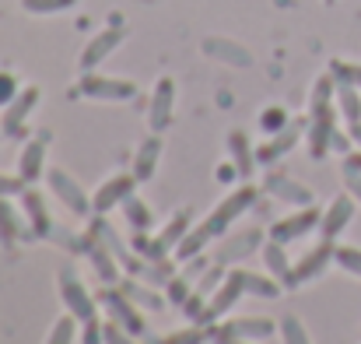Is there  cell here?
Instances as JSON below:
<instances>
[{
	"mask_svg": "<svg viewBox=\"0 0 361 344\" xmlns=\"http://www.w3.org/2000/svg\"><path fill=\"white\" fill-rule=\"evenodd\" d=\"M99 302H102V309L109 313V320H116L120 327H126L130 334H147V324H144V316L137 313V302H130V295L116 288V285H106L99 295H95Z\"/></svg>",
	"mask_w": 361,
	"mask_h": 344,
	"instance_id": "6da1fadb",
	"label": "cell"
},
{
	"mask_svg": "<svg viewBox=\"0 0 361 344\" xmlns=\"http://www.w3.org/2000/svg\"><path fill=\"white\" fill-rule=\"evenodd\" d=\"M256 197H259V190H256V186H239V190H232V194H228V197H225V201H221L207 218H204V225L214 232V235H225L242 211H249V208L256 204Z\"/></svg>",
	"mask_w": 361,
	"mask_h": 344,
	"instance_id": "7a4b0ae2",
	"label": "cell"
},
{
	"mask_svg": "<svg viewBox=\"0 0 361 344\" xmlns=\"http://www.w3.org/2000/svg\"><path fill=\"white\" fill-rule=\"evenodd\" d=\"M56 288H60V299H63V309H67V313H74L81 324L95 320V302H99V299H92V292L85 288V281H81L74 271H60Z\"/></svg>",
	"mask_w": 361,
	"mask_h": 344,
	"instance_id": "3957f363",
	"label": "cell"
},
{
	"mask_svg": "<svg viewBox=\"0 0 361 344\" xmlns=\"http://www.w3.org/2000/svg\"><path fill=\"white\" fill-rule=\"evenodd\" d=\"M242 295H245V271L235 267V271H228V274H225V281H221V285H218V292L211 295L207 313H204V320H200V324H214V320H221L225 313H232V306L239 302Z\"/></svg>",
	"mask_w": 361,
	"mask_h": 344,
	"instance_id": "277c9868",
	"label": "cell"
},
{
	"mask_svg": "<svg viewBox=\"0 0 361 344\" xmlns=\"http://www.w3.org/2000/svg\"><path fill=\"white\" fill-rule=\"evenodd\" d=\"M78 92H81V95H88V99H99V102H126V99H133V95H137V85H133V81L102 78V74L85 71V78H81Z\"/></svg>",
	"mask_w": 361,
	"mask_h": 344,
	"instance_id": "5b68a950",
	"label": "cell"
},
{
	"mask_svg": "<svg viewBox=\"0 0 361 344\" xmlns=\"http://www.w3.org/2000/svg\"><path fill=\"white\" fill-rule=\"evenodd\" d=\"M133 186H137V176H133V172H116V176H109V179L95 190V197H92L95 215H106V211L120 208L123 201L133 194Z\"/></svg>",
	"mask_w": 361,
	"mask_h": 344,
	"instance_id": "8992f818",
	"label": "cell"
},
{
	"mask_svg": "<svg viewBox=\"0 0 361 344\" xmlns=\"http://www.w3.org/2000/svg\"><path fill=\"white\" fill-rule=\"evenodd\" d=\"M319 222H323V211L309 204V208L295 211L291 218H281V222H274V225H270V239H277V242L302 239V235H309L312 229H319Z\"/></svg>",
	"mask_w": 361,
	"mask_h": 344,
	"instance_id": "52a82bcc",
	"label": "cell"
},
{
	"mask_svg": "<svg viewBox=\"0 0 361 344\" xmlns=\"http://www.w3.org/2000/svg\"><path fill=\"white\" fill-rule=\"evenodd\" d=\"M172 113H176V81L172 78H161L154 85V95H151V106H147V123L154 134H161L169 123H172Z\"/></svg>",
	"mask_w": 361,
	"mask_h": 344,
	"instance_id": "ba28073f",
	"label": "cell"
},
{
	"mask_svg": "<svg viewBox=\"0 0 361 344\" xmlns=\"http://www.w3.org/2000/svg\"><path fill=\"white\" fill-rule=\"evenodd\" d=\"M49 176V186H53V194L74 211V215H88L92 211V201H88V194L78 186V179L71 176V172H63V169H49L46 172Z\"/></svg>",
	"mask_w": 361,
	"mask_h": 344,
	"instance_id": "9c48e42d",
	"label": "cell"
},
{
	"mask_svg": "<svg viewBox=\"0 0 361 344\" xmlns=\"http://www.w3.org/2000/svg\"><path fill=\"white\" fill-rule=\"evenodd\" d=\"M351 218H355V197H351V194H337V197L330 201V208L323 211L319 235H323V239H337L341 232L351 225Z\"/></svg>",
	"mask_w": 361,
	"mask_h": 344,
	"instance_id": "30bf717a",
	"label": "cell"
},
{
	"mask_svg": "<svg viewBox=\"0 0 361 344\" xmlns=\"http://www.w3.org/2000/svg\"><path fill=\"white\" fill-rule=\"evenodd\" d=\"M263 190H267L270 197L284 201V204H295V208H309V204H312V190L302 186V183H295V179H288L284 172H270V176L263 179Z\"/></svg>",
	"mask_w": 361,
	"mask_h": 344,
	"instance_id": "8fae6325",
	"label": "cell"
},
{
	"mask_svg": "<svg viewBox=\"0 0 361 344\" xmlns=\"http://www.w3.org/2000/svg\"><path fill=\"white\" fill-rule=\"evenodd\" d=\"M35 102H39V88H35V85H32V88H21V92L14 95V102L4 109L0 130H4L7 137H18L21 126H25V119H28V113L35 109Z\"/></svg>",
	"mask_w": 361,
	"mask_h": 344,
	"instance_id": "7c38bea8",
	"label": "cell"
},
{
	"mask_svg": "<svg viewBox=\"0 0 361 344\" xmlns=\"http://www.w3.org/2000/svg\"><path fill=\"white\" fill-rule=\"evenodd\" d=\"M120 42H123V21H116V25H109L106 32H99V35L85 46V53H81V71L99 67V64H102Z\"/></svg>",
	"mask_w": 361,
	"mask_h": 344,
	"instance_id": "4fadbf2b",
	"label": "cell"
},
{
	"mask_svg": "<svg viewBox=\"0 0 361 344\" xmlns=\"http://www.w3.org/2000/svg\"><path fill=\"white\" fill-rule=\"evenodd\" d=\"M337 256V242L334 239H323L316 249H309L302 260H298V267H295V278H298V285L302 281H312V278H319L326 267H330V260Z\"/></svg>",
	"mask_w": 361,
	"mask_h": 344,
	"instance_id": "5bb4252c",
	"label": "cell"
},
{
	"mask_svg": "<svg viewBox=\"0 0 361 344\" xmlns=\"http://www.w3.org/2000/svg\"><path fill=\"white\" fill-rule=\"evenodd\" d=\"M21 211L28 215V225H32V235L35 239H49L53 235V222H49V215H46V201H42V194H35V190H21Z\"/></svg>",
	"mask_w": 361,
	"mask_h": 344,
	"instance_id": "9a60e30c",
	"label": "cell"
},
{
	"mask_svg": "<svg viewBox=\"0 0 361 344\" xmlns=\"http://www.w3.org/2000/svg\"><path fill=\"white\" fill-rule=\"evenodd\" d=\"M263 263H267V274H274V278H277L284 288H295V285H298V278H295V267L288 263L284 242H277V239L263 242Z\"/></svg>",
	"mask_w": 361,
	"mask_h": 344,
	"instance_id": "2e32d148",
	"label": "cell"
},
{
	"mask_svg": "<svg viewBox=\"0 0 361 344\" xmlns=\"http://www.w3.org/2000/svg\"><path fill=\"white\" fill-rule=\"evenodd\" d=\"M214 334L239 338V341H256V338H270V334H274V320H263V316H239V320H228L225 327H218Z\"/></svg>",
	"mask_w": 361,
	"mask_h": 344,
	"instance_id": "e0dca14e",
	"label": "cell"
},
{
	"mask_svg": "<svg viewBox=\"0 0 361 344\" xmlns=\"http://www.w3.org/2000/svg\"><path fill=\"white\" fill-rule=\"evenodd\" d=\"M298 130H302L298 123H288L284 130H277V134H274L267 144H259V148H256V162H263V165L277 162L284 151H291V148L298 144Z\"/></svg>",
	"mask_w": 361,
	"mask_h": 344,
	"instance_id": "ac0fdd59",
	"label": "cell"
},
{
	"mask_svg": "<svg viewBox=\"0 0 361 344\" xmlns=\"http://www.w3.org/2000/svg\"><path fill=\"white\" fill-rule=\"evenodd\" d=\"M42 162H46V134L25 144V151H21V158H18V176H21L25 183H35V179L42 176Z\"/></svg>",
	"mask_w": 361,
	"mask_h": 344,
	"instance_id": "d6986e66",
	"label": "cell"
},
{
	"mask_svg": "<svg viewBox=\"0 0 361 344\" xmlns=\"http://www.w3.org/2000/svg\"><path fill=\"white\" fill-rule=\"evenodd\" d=\"M158 155H161V137L151 134V137L137 148V158H133V176H137V183H144V179L154 176V169H158Z\"/></svg>",
	"mask_w": 361,
	"mask_h": 344,
	"instance_id": "ffe728a7",
	"label": "cell"
},
{
	"mask_svg": "<svg viewBox=\"0 0 361 344\" xmlns=\"http://www.w3.org/2000/svg\"><path fill=\"white\" fill-rule=\"evenodd\" d=\"M263 242V232L259 229H249V232H239L235 239H228V246H221L218 253H214V260L218 263H228V260H239L245 253H252L256 246Z\"/></svg>",
	"mask_w": 361,
	"mask_h": 344,
	"instance_id": "44dd1931",
	"label": "cell"
},
{
	"mask_svg": "<svg viewBox=\"0 0 361 344\" xmlns=\"http://www.w3.org/2000/svg\"><path fill=\"white\" fill-rule=\"evenodd\" d=\"M228 151H232V162H235L239 176H249L252 165H256V148L249 144V137H245L242 130H232V134H228Z\"/></svg>",
	"mask_w": 361,
	"mask_h": 344,
	"instance_id": "7402d4cb",
	"label": "cell"
},
{
	"mask_svg": "<svg viewBox=\"0 0 361 344\" xmlns=\"http://www.w3.org/2000/svg\"><path fill=\"white\" fill-rule=\"evenodd\" d=\"M204 53H211V57H218V60H225V64H235V67H249L252 64V57L235 46V42H228V39H207L204 42Z\"/></svg>",
	"mask_w": 361,
	"mask_h": 344,
	"instance_id": "603a6c76",
	"label": "cell"
},
{
	"mask_svg": "<svg viewBox=\"0 0 361 344\" xmlns=\"http://www.w3.org/2000/svg\"><path fill=\"white\" fill-rule=\"evenodd\" d=\"M123 218L133 225V232H151L154 225V215H151V208L137 197V194H130L126 201H123Z\"/></svg>",
	"mask_w": 361,
	"mask_h": 344,
	"instance_id": "cb8c5ba5",
	"label": "cell"
},
{
	"mask_svg": "<svg viewBox=\"0 0 361 344\" xmlns=\"http://www.w3.org/2000/svg\"><path fill=\"white\" fill-rule=\"evenodd\" d=\"M211 239H214V232L200 222L193 232H186V235H183V242L176 246V260H193V256H200V249H204Z\"/></svg>",
	"mask_w": 361,
	"mask_h": 344,
	"instance_id": "d4e9b609",
	"label": "cell"
},
{
	"mask_svg": "<svg viewBox=\"0 0 361 344\" xmlns=\"http://www.w3.org/2000/svg\"><path fill=\"white\" fill-rule=\"evenodd\" d=\"M18 235H21V218H18V211L7 204V197H0V246H4V249L14 246Z\"/></svg>",
	"mask_w": 361,
	"mask_h": 344,
	"instance_id": "484cf974",
	"label": "cell"
},
{
	"mask_svg": "<svg viewBox=\"0 0 361 344\" xmlns=\"http://www.w3.org/2000/svg\"><path fill=\"white\" fill-rule=\"evenodd\" d=\"M337 113L344 116L348 123H358L361 119V95L355 85H341L337 81Z\"/></svg>",
	"mask_w": 361,
	"mask_h": 344,
	"instance_id": "4316f807",
	"label": "cell"
},
{
	"mask_svg": "<svg viewBox=\"0 0 361 344\" xmlns=\"http://www.w3.org/2000/svg\"><path fill=\"white\" fill-rule=\"evenodd\" d=\"M281 281L274 278V274H252V271H245V292L249 295H263V299H277L281 295Z\"/></svg>",
	"mask_w": 361,
	"mask_h": 344,
	"instance_id": "83f0119b",
	"label": "cell"
},
{
	"mask_svg": "<svg viewBox=\"0 0 361 344\" xmlns=\"http://www.w3.org/2000/svg\"><path fill=\"white\" fill-rule=\"evenodd\" d=\"M78 324H81V320H78L74 313H63V316L53 324L46 344H74V338H78Z\"/></svg>",
	"mask_w": 361,
	"mask_h": 344,
	"instance_id": "f1b7e54d",
	"label": "cell"
},
{
	"mask_svg": "<svg viewBox=\"0 0 361 344\" xmlns=\"http://www.w3.org/2000/svg\"><path fill=\"white\" fill-rule=\"evenodd\" d=\"M190 295H193V278H190V274H176V278L165 285V299H169L172 306H183Z\"/></svg>",
	"mask_w": 361,
	"mask_h": 344,
	"instance_id": "f546056e",
	"label": "cell"
},
{
	"mask_svg": "<svg viewBox=\"0 0 361 344\" xmlns=\"http://www.w3.org/2000/svg\"><path fill=\"white\" fill-rule=\"evenodd\" d=\"M214 331H218V327H211V324H207V327H204V324H197V327H186V331L169 334L165 341H169V344H204L211 334H214Z\"/></svg>",
	"mask_w": 361,
	"mask_h": 344,
	"instance_id": "4dcf8cb0",
	"label": "cell"
},
{
	"mask_svg": "<svg viewBox=\"0 0 361 344\" xmlns=\"http://www.w3.org/2000/svg\"><path fill=\"white\" fill-rule=\"evenodd\" d=\"M330 74L341 81V85H355L361 92V64H351V60H334L330 64Z\"/></svg>",
	"mask_w": 361,
	"mask_h": 344,
	"instance_id": "1f68e13d",
	"label": "cell"
},
{
	"mask_svg": "<svg viewBox=\"0 0 361 344\" xmlns=\"http://www.w3.org/2000/svg\"><path fill=\"white\" fill-rule=\"evenodd\" d=\"M120 288L137 302V306H147V309H161V295L158 292H147V288H140V285H133V281H120Z\"/></svg>",
	"mask_w": 361,
	"mask_h": 344,
	"instance_id": "d6a6232c",
	"label": "cell"
},
{
	"mask_svg": "<svg viewBox=\"0 0 361 344\" xmlns=\"http://www.w3.org/2000/svg\"><path fill=\"white\" fill-rule=\"evenodd\" d=\"M281 341L284 344H312L309 341V331L302 327L298 316H284V320H281Z\"/></svg>",
	"mask_w": 361,
	"mask_h": 344,
	"instance_id": "836d02e7",
	"label": "cell"
},
{
	"mask_svg": "<svg viewBox=\"0 0 361 344\" xmlns=\"http://www.w3.org/2000/svg\"><path fill=\"white\" fill-rule=\"evenodd\" d=\"M348 274L361 278V246H337V256H334Z\"/></svg>",
	"mask_w": 361,
	"mask_h": 344,
	"instance_id": "e575fe53",
	"label": "cell"
},
{
	"mask_svg": "<svg viewBox=\"0 0 361 344\" xmlns=\"http://www.w3.org/2000/svg\"><path fill=\"white\" fill-rule=\"evenodd\" d=\"M78 0H21V7L28 11V14H56V11H67V7H74Z\"/></svg>",
	"mask_w": 361,
	"mask_h": 344,
	"instance_id": "d590c367",
	"label": "cell"
},
{
	"mask_svg": "<svg viewBox=\"0 0 361 344\" xmlns=\"http://www.w3.org/2000/svg\"><path fill=\"white\" fill-rule=\"evenodd\" d=\"M102 338H106V344H140L137 334H130L116 320H106V324H102Z\"/></svg>",
	"mask_w": 361,
	"mask_h": 344,
	"instance_id": "8d00e7d4",
	"label": "cell"
},
{
	"mask_svg": "<svg viewBox=\"0 0 361 344\" xmlns=\"http://www.w3.org/2000/svg\"><path fill=\"white\" fill-rule=\"evenodd\" d=\"M259 126H263V130H270V134H277V130H284V126H288V113H284L281 106H270L267 113L259 116Z\"/></svg>",
	"mask_w": 361,
	"mask_h": 344,
	"instance_id": "74e56055",
	"label": "cell"
},
{
	"mask_svg": "<svg viewBox=\"0 0 361 344\" xmlns=\"http://www.w3.org/2000/svg\"><path fill=\"white\" fill-rule=\"evenodd\" d=\"M14 95H18V81H14V74L0 71V106H11Z\"/></svg>",
	"mask_w": 361,
	"mask_h": 344,
	"instance_id": "f35d334b",
	"label": "cell"
},
{
	"mask_svg": "<svg viewBox=\"0 0 361 344\" xmlns=\"http://www.w3.org/2000/svg\"><path fill=\"white\" fill-rule=\"evenodd\" d=\"M28 183L21 176H0V197H11V194H21Z\"/></svg>",
	"mask_w": 361,
	"mask_h": 344,
	"instance_id": "ab89813d",
	"label": "cell"
},
{
	"mask_svg": "<svg viewBox=\"0 0 361 344\" xmlns=\"http://www.w3.org/2000/svg\"><path fill=\"white\" fill-rule=\"evenodd\" d=\"M81 327H85V334H81L85 344H106V338H102V324H99V320H88V324H81Z\"/></svg>",
	"mask_w": 361,
	"mask_h": 344,
	"instance_id": "60d3db41",
	"label": "cell"
},
{
	"mask_svg": "<svg viewBox=\"0 0 361 344\" xmlns=\"http://www.w3.org/2000/svg\"><path fill=\"white\" fill-rule=\"evenodd\" d=\"M344 183H348V194H351V197L361 204V172H355V169H344Z\"/></svg>",
	"mask_w": 361,
	"mask_h": 344,
	"instance_id": "b9f144b4",
	"label": "cell"
},
{
	"mask_svg": "<svg viewBox=\"0 0 361 344\" xmlns=\"http://www.w3.org/2000/svg\"><path fill=\"white\" fill-rule=\"evenodd\" d=\"M355 141H351V134H341V130H334V137H330V148L334 151H344L348 155V148H351Z\"/></svg>",
	"mask_w": 361,
	"mask_h": 344,
	"instance_id": "7bdbcfd3",
	"label": "cell"
},
{
	"mask_svg": "<svg viewBox=\"0 0 361 344\" xmlns=\"http://www.w3.org/2000/svg\"><path fill=\"white\" fill-rule=\"evenodd\" d=\"M344 169H355V172H361V148H358V151H351V155L344 158Z\"/></svg>",
	"mask_w": 361,
	"mask_h": 344,
	"instance_id": "ee69618b",
	"label": "cell"
},
{
	"mask_svg": "<svg viewBox=\"0 0 361 344\" xmlns=\"http://www.w3.org/2000/svg\"><path fill=\"white\" fill-rule=\"evenodd\" d=\"M235 176H239L235 165H221V169H218V179H235Z\"/></svg>",
	"mask_w": 361,
	"mask_h": 344,
	"instance_id": "f6af8a7d",
	"label": "cell"
},
{
	"mask_svg": "<svg viewBox=\"0 0 361 344\" xmlns=\"http://www.w3.org/2000/svg\"><path fill=\"white\" fill-rule=\"evenodd\" d=\"M348 134H351V141L361 148V119H358V123H351V130H348Z\"/></svg>",
	"mask_w": 361,
	"mask_h": 344,
	"instance_id": "bcb514c9",
	"label": "cell"
},
{
	"mask_svg": "<svg viewBox=\"0 0 361 344\" xmlns=\"http://www.w3.org/2000/svg\"><path fill=\"white\" fill-rule=\"evenodd\" d=\"M140 344H169V341H165V338H158V334H151V331H147V334H144V338H140Z\"/></svg>",
	"mask_w": 361,
	"mask_h": 344,
	"instance_id": "7dc6e473",
	"label": "cell"
},
{
	"mask_svg": "<svg viewBox=\"0 0 361 344\" xmlns=\"http://www.w3.org/2000/svg\"><path fill=\"white\" fill-rule=\"evenodd\" d=\"M218 344H249V341H239V338H225V334H214Z\"/></svg>",
	"mask_w": 361,
	"mask_h": 344,
	"instance_id": "c3c4849f",
	"label": "cell"
}]
</instances>
